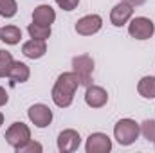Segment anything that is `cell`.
<instances>
[{
  "label": "cell",
  "instance_id": "d4e9b609",
  "mask_svg": "<svg viewBox=\"0 0 155 153\" xmlns=\"http://www.w3.org/2000/svg\"><path fill=\"white\" fill-rule=\"evenodd\" d=\"M2 124H4V114L0 112V126H2Z\"/></svg>",
  "mask_w": 155,
  "mask_h": 153
},
{
  "label": "cell",
  "instance_id": "9c48e42d",
  "mask_svg": "<svg viewBox=\"0 0 155 153\" xmlns=\"http://www.w3.org/2000/svg\"><path fill=\"white\" fill-rule=\"evenodd\" d=\"M132 16H134V5H130L128 2H123V0L116 4L110 11V22L116 27H123L124 24H128L132 20Z\"/></svg>",
  "mask_w": 155,
  "mask_h": 153
},
{
  "label": "cell",
  "instance_id": "ba28073f",
  "mask_svg": "<svg viewBox=\"0 0 155 153\" xmlns=\"http://www.w3.org/2000/svg\"><path fill=\"white\" fill-rule=\"evenodd\" d=\"M27 115H29V121L36 128H47L52 122V112H51V108L47 105H41V103L33 105L27 110Z\"/></svg>",
  "mask_w": 155,
  "mask_h": 153
},
{
  "label": "cell",
  "instance_id": "ffe728a7",
  "mask_svg": "<svg viewBox=\"0 0 155 153\" xmlns=\"http://www.w3.org/2000/svg\"><path fill=\"white\" fill-rule=\"evenodd\" d=\"M141 133L146 141H150L155 146V119H146L141 124Z\"/></svg>",
  "mask_w": 155,
  "mask_h": 153
},
{
  "label": "cell",
  "instance_id": "5bb4252c",
  "mask_svg": "<svg viewBox=\"0 0 155 153\" xmlns=\"http://www.w3.org/2000/svg\"><path fill=\"white\" fill-rule=\"evenodd\" d=\"M29 76H31V70H29V67H27L24 61H13L7 77H9L15 85H16V83H25V81L29 79Z\"/></svg>",
  "mask_w": 155,
  "mask_h": 153
},
{
  "label": "cell",
  "instance_id": "7c38bea8",
  "mask_svg": "<svg viewBox=\"0 0 155 153\" xmlns=\"http://www.w3.org/2000/svg\"><path fill=\"white\" fill-rule=\"evenodd\" d=\"M47 52V43L45 40H35L31 38L22 45V54L29 60H40L41 56H45Z\"/></svg>",
  "mask_w": 155,
  "mask_h": 153
},
{
  "label": "cell",
  "instance_id": "7402d4cb",
  "mask_svg": "<svg viewBox=\"0 0 155 153\" xmlns=\"http://www.w3.org/2000/svg\"><path fill=\"white\" fill-rule=\"evenodd\" d=\"M58 7H61L63 11H74L79 4V0H56Z\"/></svg>",
  "mask_w": 155,
  "mask_h": 153
},
{
  "label": "cell",
  "instance_id": "ac0fdd59",
  "mask_svg": "<svg viewBox=\"0 0 155 153\" xmlns=\"http://www.w3.org/2000/svg\"><path fill=\"white\" fill-rule=\"evenodd\" d=\"M13 61H15V60H13L11 52L0 49V77H5L7 74H9V69H11Z\"/></svg>",
  "mask_w": 155,
  "mask_h": 153
},
{
  "label": "cell",
  "instance_id": "d6986e66",
  "mask_svg": "<svg viewBox=\"0 0 155 153\" xmlns=\"http://www.w3.org/2000/svg\"><path fill=\"white\" fill-rule=\"evenodd\" d=\"M18 11L16 0H0V16L4 18H13Z\"/></svg>",
  "mask_w": 155,
  "mask_h": 153
},
{
  "label": "cell",
  "instance_id": "cb8c5ba5",
  "mask_svg": "<svg viewBox=\"0 0 155 153\" xmlns=\"http://www.w3.org/2000/svg\"><path fill=\"white\" fill-rule=\"evenodd\" d=\"M123 2H128L130 5H143L146 0H123Z\"/></svg>",
  "mask_w": 155,
  "mask_h": 153
},
{
  "label": "cell",
  "instance_id": "e0dca14e",
  "mask_svg": "<svg viewBox=\"0 0 155 153\" xmlns=\"http://www.w3.org/2000/svg\"><path fill=\"white\" fill-rule=\"evenodd\" d=\"M29 36L35 40H49L51 38V25H40V24H29L27 27Z\"/></svg>",
  "mask_w": 155,
  "mask_h": 153
},
{
  "label": "cell",
  "instance_id": "44dd1931",
  "mask_svg": "<svg viewBox=\"0 0 155 153\" xmlns=\"http://www.w3.org/2000/svg\"><path fill=\"white\" fill-rule=\"evenodd\" d=\"M41 150H43V148H41L40 142H36V141H27V142H25L24 146H20L16 151L18 153H35V151L41 153Z\"/></svg>",
  "mask_w": 155,
  "mask_h": 153
},
{
  "label": "cell",
  "instance_id": "30bf717a",
  "mask_svg": "<svg viewBox=\"0 0 155 153\" xmlns=\"http://www.w3.org/2000/svg\"><path fill=\"white\" fill-rule=\"evenodd\" d=\"M81 144V137L76 130L69 128V130H63L60 135H58V150L61 153H71L76 151Z\"/></svg>",
  "mask_w": 155,
  "mask_h": 153
},
{
  "label": "cell",
  "instance_id": "9a60e30c",
  "mask_svg": "<svg viewBox=\"0 0 155 153\" xmlns=\"http://www.w3.org/2000/svg\"><path fill=\"white\" fill-rule=\"evenodd\" d=\"M137 92L144 99H155V77L153 76L141 77L139 83H137Z\"/></svg>",
  "mask_w": 155,
  "mask_h": 153
},
{
  "label": "cell",
  "instance_id": "277c9868",
  "mask_svg": "<svg viewBox=\"0 0 155 153\" xmlns=\"http://www.w3.org/2000/svg\"><path fill=\"white\" fill-rule=\"evenodd\" d=\"M155 33L153 22L146 16H135L128 24V34L135 40H150Z\"/></svg>",
  "mask_w": 155,
  "mask_h": 153
},
{
  "label": "cell",
  "instance_id": "8fae6325",
  "mask_svg": "<svg viewBox=\"0 0 155 153\" xmlns=\"http://www.w3.org/2000/svg\"><path fill=\"white\" fill-rule=\"evenodd\" d=\"M85 103L90 108H103L108 103V94L103 86L97 85H88L87 92H85Z\"/></svg>",
  "mask_w": 155,
  "mask_h": 153
},
{
  "label": "cell",
  "instance_id": "603a6c76",
  "mask_svg": "<svg viewBox=\"0 0 155 153\" xmlns=\"http://www.w3.org/2000/svg\"><path fill=\"white\" fill-rule=\"evenodd\" d=\"M7 101H9V96H7L5 88H4V86H0V106H5V105H7Z\"/></svg>",
  "mask_w": 155,
  "mask_h": 153
},
{
  "label": "cell",
  "instance_id": "6da1fadb",
  "mask_svg": "<svg viewBox=\"0 0 155 153\" xmlns=\"http://www.w3.org/2000/svg\"><path fill=\"white\" fill-rule=\"evenodd\" d=\"M79 85H81L79 76L74 70L60 74L54 86H52V92H51V97H52L54 105L60 106V108H69L74 101V94H76Z\"/></svg>",
  "mask_w": 155,
  "mask_h": 153
},
{
  "label": "cell",
  "instance_id": "5b68a950",
  "mask_svg": "<svg viewBox=\"0 0 155 153\" xmlns=\"http://www.w3.org/2000/svg\"><path fill=\"white\" fill-rule=\"evenodd\" d=\"M72 70L79 76L83 86L92 85V70H94V60L88 54H79L72 58Z\"/></svg>",
  "mask_w": 155,
  "mask_h": 153
},
{
  "label": "cell",
  "instance_id": "8992f818",
  "mask_svg": "<svg viewBox=\"0 0 155 153\" xmlns=\"http://www.w3.org/2000/svg\"><path fill=\"white\" fill-rule=\"evenodd\" d=\"M101 27H103V18L99 15H87V16L78 20L74 29L81 36H92V34L99 33Z\"/></svg>",
  "mask_w": 155,
  "mask_h": 153
},
{
  "label": "cell",
  "instance_id": "52a82bcc",
  "mask_svg": "<svg viewBox=\"0 0 155 153\" xmlns=\"http://www.w3.org/2000/svg\"><path fill=\"white\" fill-rule=\"evenodd\" d=\"M112 150V141L107 133H101V132H96V133H90L88 139H87V144H85V151L87 153H108Z\"/></svg>",
  "mask_w": 155,
  "mask_h": 153
},
{
  "label": "cell",
  "instance_id": "3957f363",
  "mask_svg": "<svg viewBox=\"0 0 155 153\" xmlns=\"http://www.w3.org/2000/svg\"><path fill=\"white\" fill-rule=\"evenodd\" d=\"M4 139L7 141L9 146H13L15 150H18L20 146H24L27 141H31V130L25 122L18 121V122H13L7 130H5V135Z\"/></svg>",
  "mask_w": 155,
  "mask_h": 153
},
{
  "label": "cell",
  "instance_id": "7a4b0ae2",
  "mask_svg": "<svg viewBox=\"0 0 155 153\" xmlns=\"http://www.w3.org/2000/svg\"><path fill=\"white\" fill-rule=\"evenodd\" d=\"M141 126L134 119H121L114 126V137L121 146H130L139 139Z\"/></svg>",
  "mask_w": 155,
  "mask_h": 153
},
{
  "label": "cell",
  "instance_id": "4fadbf2b",
  "mask_svg": "<svg viewBox=\"0 0 155 153\" xmlns=\"http://www.w3.org/2000/svg\"><path fill=\"white\" fill-rule=\"evenodd\" d=\"M56 20V11L49 5V4H41L36 5L33 11V22L40 24V25H51Z\"/></svg>",
  "mask_w": 155,
  "mask_h": 153
},
{
  "label": "cell",
  "instance_id": "2e32d148",
  "mask_svg": "<svg viewBox=\"0 0 155 153\" xmlns=\"http://www.w3.org/2000/svg\"><path fill=\"white\" fill-rule=\"evenodd\" d=\"M22 40V31L16 25H5L0 27V41L7 43V45H16Z\"/></svg>",
  "mask_w": 155,
  "mask_h": 153
}]
</instances>
